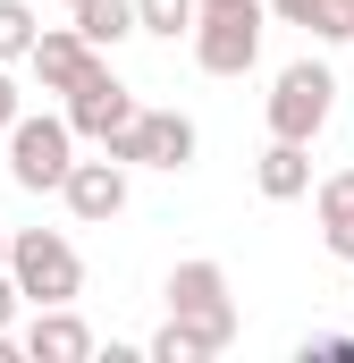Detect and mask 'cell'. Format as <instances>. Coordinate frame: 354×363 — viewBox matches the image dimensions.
<instances>
[{
	"instance_id": "6da1fadb",
	"label": "cell",
	"mask_w": 354,
	"mask_h": 363,
	"mask_svg": "<svg viewBox=\"0 0 354 363\" xmlns=\"http://www.w3.org/2000/svg\"><path fill=\"white\" fill-rule=\"evenodd\" d=\"M8 279H17L25 304H68L85 287V262L59 228H25V237H8Z\"/></svg>"
},
{
	"instance_id": "7a4b0ae2",
	"label": "cell",
	"mask_w": 354,
	"mask_h": 363,
	"mask_svg": "<svg viewBox=\"0 0 354 363\" xmlns=\"http://www.w3.org/2000/svg\"><path fill=\"white\" fill-rule=\"evenodd\" d=\"M76 169V127L68 118H17L8 127V178L25 194H59Z\"/></svg>"
},
{
	"instance_id": "3957f363",
	"label": "cell",
	"mask_w": 354,
	"mask_h": 363,
	"mask_svg": "<svg viewBox=\"0 0 354 363\" xmlns=\"http://www.w3.org/2000/svg\"><path fill=\"white\" fill-rule=\"evenodd\" d=\"M169 313L219 355L228 338H236V304H228V271L219 262H177L169 271Z\"/></svg>"
},
{
	"instance_id": "277c9868",
	"label": "cell",
	"mask_w": 354,
	"mask_h": 363,
	"mask_svg": "<svg viewBox=\"0 0 354 363\" xmlns=\"http://www.w3.org/2000/svg\"><path fill=\"white\" fill-rule=\"evenodd\" d=\"M329 101H338V77H329L321 60H295V68H278V85H270V135H287V144H312V135L329 127Z\"/></svg>"
},
{
	"instance_id": "5b68a950",
	"label": "cell",
	"mask_w": 354,
	"mask_h": 363,
	"mask_svg": "<svg viewBox=\"0 0 354 363\" xmlns=\"http://www.w3.org/2000/svg\"><path fill=\"white\" fill-rule=\"evenodd\" d=\"M101 152L127 161V169H185L194 161V118L185 110H135V127H118Z\"/></svg>"
},
{
	"instance_id": "8992f818",
	"label": "cell",
	"mask_w": 354,
	"mask_h": 363,
	"mask_svg": "<svg viewBox=\"0 0 354 363\" xmlns=\"http://www.w3.org/2000/svg\"><path fill=\"white\" fill-rule=\"evenodd\" d=\"M194 60H202V77H245L262 60V9H202Z\"/></svg>"
},
{
	"instance_id": "52a82bcc",
	"label": "cell",
	"mask_w": 354,
	"mask_h": 363,
	"mask_svg": "<svg viewBox=\"0 0 354 363\" xmlns=\"http://www.w3.org/2000/svg\"><path fill=\"white\" fill-rule=\"evenodd\" d=\"M135 110H144V101H135V93L110 77V60H101L85 85L68 93V127H76V135H93V144H110L118 127H135Z\"/></svg>"
},
{
	"instance_id": "ba28073f",
	"label": "cell",
	"mask_w": 354,
	"mask_h": 363,
	"mask_svg": "<svg viewBox=\"0 0 354 363\" xmlns=\"http://www.w3.org/2000/svg\"><path fill=\"white\" fill-rule=\"evenodd\" d=\"M25 68L42 77V93H76L93 68H101V51H93L76 26H42V34H34V60H25Z\"/></svg>"
},
{
	"instance_id": "9c48e42d",
	"label": "cell",
	"mask_w": 354,
	"mask_h": 363,
	"mask_svg": "<svg viewBox=\"0 0 354 363\" xmlns=\"http://www.w3.org/2000/svg\"><path fill=\"white\" fill-rule=\"evenodd\" d=\"M59 194H68V211H76L85 228H101V220L127 211V161H110V152H101V161H76Z\"/></svg>"
},
{
	"instance_id": "30bf717a",
	"label": "cell",
	"mask_w": 354,
	"mask_h": 363,
	"mask_svg": "<svg viewBox=\"0 0 354 363\" xmlns=\"http://www.w3.org/2000/svg\"><path fill=\"white\" fill-rule=\"evenodd\" d=\"M93 330L68 313V304H34V330H25V363H85Z\"/></svg>"
},
{
	"instance_id": "8fae6325",
	"label": "cell",
	"mask_w": 354,
	"mask_h": 363,
	"mask_svg": "<svg viewBox=\"0 0 354 363\" xmlns=\"http://www.w3.org/2000/svg\"><path fill=\"white\" fill-rule=\"evenodd\" d=\"M253 186H262L270 203H295V194H312V161H304V144L270 135V152L253 161Z\"/></svg>"
},
{
	"instance_id": "7c38bea8",
	"label": "cell",
	"mask_w": 354,
	"mask_h": 363,
	"mask_svg": "<svg viewBox=\"0 0 354 363\" xmlns=\"http://www.w3.org/2000/svg\"><path fill=\"white\" fill-rule=\"evenodd\" d=\"M76 34H85L93 51H118L127 34H144V17H135V0H85L76 9Z\"/></svg>"
},
{
	"instance_id": "4fadbf2b",
	"label": "cell",
	"mask_w": 354,
	"mask_h": 363,
	"mask_svg": "<svg viewBox=\"0 0 354 363\" xmlns=\"http://www.w3.org/2000/svg\"><path fill=\"white\" fill-rule=\"evenodd\" d=\"M287 26H304L312 43H354V0H278Z\"/></svg>"
},
{
	"instance_id": "5bb4252c",
	"label": "cell",
	"mask_w": 354,
	"mask_h": 363,
	"mask_svg": "<svg viewBox=\"0 0 354 363\" xmlns=\"http://www.w3.org/2000/svg\"><path fill=\"white\" fill-rule=\"evenodd\" d=\"M135 17H144V34H194L202 26V0H135Z\"/></svg>"
},
{
	"instance_id": "9a60e30c",
	"label": "cell",
	"mask_w": 354,
	"mask_h": 363,
	"mask_svg": "<svg viewBox=\"0 0 354 363\" xmlns=\"http://www.w3.org/2000/svg\"><path fill=\"white\" fill-rule=\"evenodd\" d=\"M34 34H42L34 9L25 0H0V60H34Z\"/></svg>"
},
{
	"instance_id": "2e32d148",
	"label": "cell",
	"mask_w": 354,
	"mask_h": 363,
	"mask_svg": "<svg viewBox=\"0 0 354 363\" xmlns=\"http://www.w3.org/2000/svg\"><path fill=\"white\" fill-rule=\"evenodd\" d=\"M202 355H211V347H202V338H194V330H185V321L169 313V330L152 338V363H202Z\"/></svg>"
},
{
	"instance_id": "e0dca14e",
	"label": "cell",
	"mask_w": 354,
	"mask_h": 363,
	"mask_svg": "<svg viewBox=\"0 0 354 363\" xmlns=\"http://www.w3.org/2000/svg\"><path fill=\"white\" fill-rule=\"evenodd\" d=\"M312 203H321V228H329V220H354V169L321 178V194H312Z\"/></svg>"
},
{
	"instance_id": "ac0fdd59",
	"label": "cell",
	"mask_w": 354,
	"mask_h": 363,
	"mask_svg": "<svg viewBox=\"0 0 354 363\" xmlns=\"http://www.w3.org/2000/svg\"><path fill=\"white\" fill-rule=\"evenodd\" d=\"M304 363H354V338H304Z\"/></svg>"
},
{
	"instance_id": "d6986e66",
	"label": "cell",
	"mask_w": 354,
	"mask_h": 363,
	"mask_svg": "<svg viewBox=\"0 0 354 363\" xmlns=\"http://www.w3.org/2000/svg\"><path fill=\"white\" fill-rule=\"evenodd\" d=\"M17 118H25V110H17V85H8V60H0V135H8Z\"/></svg>"
},
{
	"instance_id": "ffe728a7",
	"label": "cell",
	"mask_w": 354,
	"mask_h": 363,
	"mask_svg": "<svg viewBox=\"0 0 354 363\" xmlns=\"http://www.w3.org/2000/svg\"><path fill=\"white\" fill-rule=\"evenodd\" d=\"M321 237H329V254H338V262H354V220H329Z\"/></svg>"
},
{
	"instance_id": "44dd1931",
	"label": "cell",
	"mask_w": 354,
	"mask_h": 363,
	"mask_svg": "<svg viewBox=\"0 0 354 363\" xmlns=\"http://www.w3.org/2000/svg\"><path fill=\"white\" fill-rule=\"evenodd\" d=\"M17 304H25V296H17V279L0 271V330H8V313H17Z\"/></svg>"
},
{
	"instance_id": "7402d4cb",
	"label": "cell",
	"mask_w": 354,
	"mask_h": 363,
	"mask_svg": "<svg viewBox=\"0 0 354 363\" xmlns=\"http://www.w3.org/2000/svg\"><path fill=\"white\" fill-rule=\"evenodd\" d=\"M202 9H262V0H202Z\"/></svg>"
},
{
	"instance_id": "603a6c76",
	"label": "cell",
	"mask_w": 354,
	"mask_h": 363,
	"mask_svg": "<svg viewBox=\"0 0 354 363\" xmlns=\"http://www.w3.org/2000/svg\"><path fill=\"white\" fill-rule=\"evenodd\" d=\"M0 271H8V237H0Z\"/></svg>"
},
{
	"instance_id": "cb8c5ba5",
	"label": "cell",
	"mask_w": 354,
	"mask_h": 363,
	"mask_svg": "<svg viewBox=\"0 0 354 363\" xmlns=\"http://www.w3.org/2000/svg\"><path fill=\"white\" fill-rule=\"evenodd\" d=\"M68 9H85V0H68Z\"/></svg>"
}]
</instances>
